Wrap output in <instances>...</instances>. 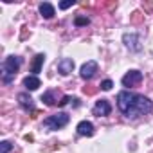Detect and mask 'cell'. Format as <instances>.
Segmentation results:
<instances>
[{"instance_id": "1", "label": "cell", "mask_w": 153, "mask_h": 153, "mask_svg": "<svg viewBox=\"0 0 153 153\" xmlns=\"http://www.w3.org/2000/svg\"><path fill=\"white\" fill-rule=\"evenodd\" d=\"M135 105H137V94L130 92V90H123L117 94V106L119 110L128 115V117H137V110H135Z\"/></svg>"}, {"instance_id": "2", "label": "cell", "mask_w": 153, "mask_h": 153, "mask_svg": "<svg viewBox=\"0 0 153 153\" xmlns=\"http://www.w3.org/2000/svg\"><path fill=\"white\" fill-rule=\"evenodd\" d=\"M67 123H68V114L58 112V114H54V115H49V117L43 121V126H45L47 130H59V128H63Z\"/></svg>"}, {"instance_id": "3", "label": "cell", "mask_w": 153, "mask_h": 153, "mask_svg": "<svg viewBox=\"0 0 153 153\" xmlns=\"http://www.w3.org/2000/svg\"><path fill=\"white\" fill-rule=\"evenodd\" d=\"M20 63H22V59H20L18 56H9V58H6V61H4V81H6V83H9L11 78L18 72Z\"/></svg>"}, {"instance_id": "4", "label": "cell", "mask_w": 153, "mask_h": 153, "mask_svg": "<svg viewBox=\"0 0 153 153\" xmlns=\"http://www.w3.org/2000/svg\"><path fill=\"white\" fill-rule=\"evenodd\" d=\"M142 81V72L139 70H130L128 74L123 76V85L124 87H135Z\"/></svg>"}, {"instance_id": "5", "label": "cell", "mask_w": 153, "mask_h": 153, "mask_svg": "<svg viewBox=\"0 0 153 153\" xmlns=\"http://www.w3.org/2000/svg\"><path fill=\"white\" fill-rule=\"evenodd\" d=\"M135 110H137V115H142V114H149L153 110V103L144 97V96H137V105H135Z\"/></svg>"}, {"instance_id": "6", "label": "cell", "mask_w": 153, "mask_h": 153, "mask_svg": "<svg viewBox=\"0 0 153 153\" xmlns=\"http://www.w3.org/2000/svg\"><path fill=\"white\" fill-rule=\"evenodd\" d=\"M96 72H97V61L90 59V61L83 63V67H81V72H79V74H81V78H83V79H92Z\"/></svg>"}, {"instance_id": "7", "label": "cell", "mask_w": 153, "mask_h": 153, "mask_svg": "<svg viewBox=\"0 0 153 153\" xmlns=\"http://www.w3.org/2000/svg\"><path fill=\"white\" fill-rule=\"evenodd\" d=\"M110 112H112V106H110L108 99H101V101H97L96 106H94V115H97V117L110 115Z\"/></svg>"}, {"instance_id": "8", "label": "cell", "mask_w": 153, "mask_h": 153, "mask_svg": "<svg viewBox=\"0 0 153 153\" xmlns=\"http://www.w3.org/2000/svg\"><path fill=\"white\" fill-rule=\"evenodd\" d=\"M123 42H124V45L130 49V51H140L142 47H140V42H139V38H137V34H133V33H126L124 36H123Z\"/></svg>"}, {"instance_id": "9", "label": "cell", "mask_w": 153, "mask_h": 153, "mask_svg": "<svg viewBox=\"0 0 153 153\" xmlns=\"http://www.w3.org/2000/svg\"><path fill=\"white\" fill-rule=\"evenodd\" d=\"M72 70H74V61L70 58H63V59L58 61V72L61 76H68Z\"/></svg>"}, {"instance_id": "10", "label": "cell", "mask_w": 153, "mask_h": 153, "mask_svg": "<svg viewBox=\"0 0 153 153\" xmlns=\"http://www.w3.org/2000/svg\"><path fill=\"white\" fill-rule=\"evenodd\" d=\"M79 135H85V137H92L94 135V124L90 121H81L78 126H76Z\"/></svg>"}, {"instance_id": "11", "label": "cell", "mask_w": 153, "mask_h": 153, "mask_svg": "<svg viewBox=\"0 0 153 153\" xmlns=\"http://www.w3.org/2000/svg\"><path fill=\"white\" fill-rule=\"evenodd\" d=\"M18 103H20V106L24 108V110H34V101H33V97L31 96H27V94H18Z\"/></svg>"}, {"instance_id": "12", "label": "cell", "mask_w": 153, "mask_h": 153, "mask_svg": "<svg viewBox=\"0 0 153 153\" xmlns=\"http://www.w3.org/2000/svg\"><path fill=\"white\" fill-rule=\"evenodd\" d=\"M40 15L43 16V18H52L54 16V6L52 4H49V2H43V4H40Z\"/></svg>"}, {"instance_id": "13", "label": "cell", "mask_w": 153, "mask_h": 153, "mask_svg": "<svg viewBox=\"0 0 153 153\" xmlns=\"http://www.w3.org/2000/svg\"><path fill=\"white\" fill-rule=\"evenodd\" d=\"M43 61H45V54H36V56H34V61H33V65H31V72H33L34 76L42 70Z\"/></svg>"}, {"instance_id": "14", "label": "cell", "mask_w": 153, "mask_h": 153, "mask_svg": "<svg viewBox=\"0 0 153 153\" xmlns=\"http://www.w3.org/2000/svg\"><path fill=\"white\" fill-rule=\"evenodd\" d=\"M40 85H42V83H40V79L36 78V76H27V78L24 79V87H25L27 90H36Z\"/></svg>"}, {"instance_id": "15", "label": "cell", "mask_w": 153, "mask_h": 153, "mask_svg": "<svg viewBox=\"0 0 153 153\" xmlns=\"http://www.w3.org/2000/svg\"><path fill=\"white\" fill-rule=\"evenodd\" d=\"M42 101H43L47 106H52V105H54V97H52V94H51V92H45V94L42 96Z\"/></svg>"}, {"instance_id": "16", "label": "cell", "mask_w": 153, "mask_h": 153, "mask_svg": "<svg viewBox=\"0 0 153 153\" xmlns=\"http://www.w3.org/2000/svg\"><path fill=\"white\" fill-rule=\"evenodd\" d=\"M74 24L78 25V27H81V25H88V24H90V20H88L87 16H76Z\"/></svg>"}, {"instance_id": "17", "label": "cell", "mask_w": 153, "mask_h": 153, "mask_svg": "<svg viewBox=\"0 0 153 153\" xmlns=\"http://www.w3.org/2000/svg\"><path fill=\"white\" fill-rule=\"evenodd\" d=\"M11 149H13V144L7 142V140H4L2 144H0V153H9Z\"/></svg>"}, {"instance_id": "18", "label": "cell", "mask_w": 153, "mask_h": 153, "mask_svg": "<svg viewBox=\"0 0 153 153\" xmlns=\"http://www.w3.org/2000/svg\"><path fill=\"white\" fill-rule=\"evenodd\" d=\"M74 6V0H63V2H59V9H68Z\"/></svg>"}, {"instance_id": "19", "label": "cell", "mask_w": 153, "mask_h": 153, "mask_svg": "<svg viewBox=\"0 0 153 153\" xmlns=\"http://www.w3.org/2000/svg\"><path fill=\"white\" fill-rule=\"evenodd\" d=\"M103 90H112V87H114V83L110 81V79H105V81H101V85H99Z\"/></svg>"}, {"instance_id": "20", "label": "cell", "mask_w": 153, "mask_h": 153, "mask_svg": "<svg viewBox=\"0 0 153 153\" xmlns=\"http://www.w3.org/2000/svg\"><path fill=\"white\" fill-rule=\"evenodd\" d=\"M68 101H70V97H68V96H63V97H61V101H59L58 105H59V106H65Z\"/></svg>"}, {"instance_id": "21", "label": "cell", "mask_w": 153, "mask_h": 153, "mask_svg": "<svg viewBox=\"0 0 153 153\" xmlns=\"http://www.w3.org/2000/svg\"><path fill=\"white\" fill-rule=\"evenodd\" d=\"M142 7H144L146 11H151V9H153V4H151V2H144V4H142Z\"/></svg>"}, {"instance_id": "22", "label": "cell", "mask_w": 153, "mask_h": 153, "mask_svg": "<svg viewBox=\"0 0 153 153\" xmlns=\"http://www.w3.org/2000/svg\"><path fill=\"white\" fill-rule=\"evenodd\" d=\"M72 101H74V106H79V99H78V97H74Z\"/></svg>"}]
</instances>
